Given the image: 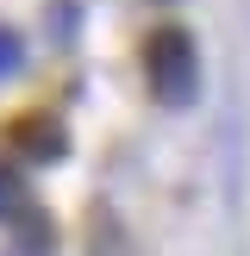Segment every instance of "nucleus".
I'll list each match as a JSON object with an SVG mask.
<instances>
[{"mask_svg": "<svg viewBox=\"0 0 250 256\" xmlns=\"http://www.w3.org/2000/svg\"><path fill=\"white\" fill-rule=\"evenodd\" d=\"M12 150H19L25 162H56L69 144H62V125L50 119V112H32V119L12 125Z\"/></svg>", "mask_w": 250, "mask_h": 256, "instance_id": "4", "label": "nucleus"}, {"mask_svg": "<svg viewBox=\"0 0 250 256\" xmlns=\"http://www.w3.org/2000/svg\"><path fill=\"white\" fill-rule=\"evenodd\" d=\"M19 62H25V38H19V32H6V25H0V82H6V75L19 69Z\"/></svg>", "mask_w": 250, "mask_h": 256, "instance_id": "5", "label": "nucleus"}, {"mask_svg": "<svg viewBox=\"0 0 250 256\" xmlns=\"http://www.w3.org/2000/svg\"><path fill=\"white\" fill-rule=\"evenodd\" d=\"M0 225H6V250L12 256H56V225H50V212L38 206L32 194L12 212H0Z\"/></svg>", "mask_w": 250, "mask_h": 256, "instance_id": "2", "label": "nucleus"}, {"mask_svg": "<svg viewBox=\"0 0 250 256\" xmlns=\"http://www.w3.org/2000/svg\"><path fill=\"white\" fill-rule=\"evenodd\" d=\"M144 88L162 106H194L200 94V50L182 25H162L144 38Z\"/></svg>", "mask_w": 250, "mask_h": 256, "instance_id": "1", "label": "nucleus"}, {"mask_svg": "<svg viewBox=\"0 0 250 256\" xmlns=\"http://www.w3.org/2000/svg\"><path fill=\"white\" fill-rule=\"evenodd\" d=\"M19 200H25L19 175H12V169H0V212H12V206H19Z\"/></svg>", "mask_w": 250, "mask_h": 256, "instance_id": "6", "label": "nucleus"}, {"mask_svg": "<svg viewBox=\"0 0 250 256\" xmlns=\"http://www.w3.org/2000/svg\"><path fill=\"white\" fill-rule=\"evenodd\" d=\"M88 256H150V250L132 238V225L112 206H94L88 212Z\"/></svg>", "mask_w": 250, "mask_h": 256, "instance_id": "3", "label": "nucleus"}]
</instances>
